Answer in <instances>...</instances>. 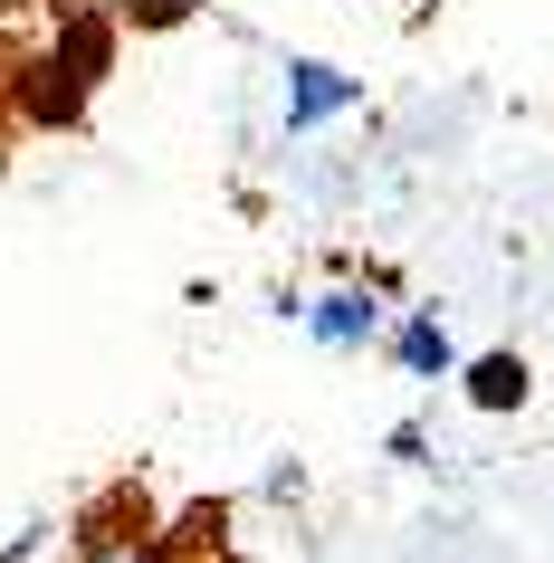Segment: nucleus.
Segmentation results:
<instances>
[{"label": "nucleus", "mask_w": 554, "mask_h": 563, "mask_svg": "<svg viewBox=\"0 0 554 563\" xmlns=\"http://www.w3.org/2000/svg\"><path fill=\"white\" fill-rule=\"evenodd\" d=\"M392 354H402V373H449V325H439V316H402V325H392Z\"/></svg>", "instance_id": "4"}, {"label": "nucleus", "mask_w": 554, "mask_h": 563, "mask_svg": "<svg viewBox=\"0 0 554 563\" xmlns=\"http://www.w3.org/2000/svg\"><path fill=\"white\" fill-rule=\"evenodd\" d=\"M354 96H363V87H354L345 67H325V58H287V134H316L325 115H345Z\"/></svg>", "instance_id": "1"}, {"label": "nucleus", "mask_w": 554, "mask_h": 563, "mask_svg": "<svg viewBox=\"0 0 554 563\" xmlns=\"http://www.w3.org/2000/svg\"><path fill=\"white\" fill-rule=\"evenodd\" d=\"M468 401L478 411H517L525 401V354H478L468 363Z\"/></svg>", "instance_id": "3"}, {"label": "nucleus", "mask_w": 554, "mask_h": 563, "mask_svg": "<svg viewBox=\"0 0 554 563\" xmlns=\"http://www.w3.org/2000/svg\"><path fill=\"white\" fill-rule=\"evenodd\" d=\"M296 325L316 334L325 354H363V344H373V334H382V306L363 297V287H335V297H316V306H306V316H296Z\"/></svg>", "instance_id": "2"}, {"label": "nucleus", "mask_w": 554, "mask_h": 563, "mask_svg": "<svg viewBox=\"0 0 554 563\" xmlns=\"http://www.w3.org/2000/svg\"><path fill=\"white\" fill-rule=\"evenodd\" d=\"M96 563H182L163 534H134V544H116V554H96Z\"/></svg>", "instance_id": "6"}, {"label": "nucleus", "mask_w": 554, "mask_h": 563, "mask_svg": "<svg viewBox=\"0 0 554 563\" xmlns=\"http://www.w3.org/2000/svg\"><path fill=\"white\" fill-rule=\"evenodd\" d=\"M124 20H144V30H173V20H192L202 0H116Z\"/></svg>", "instance_id": "5"}]
</instances>
